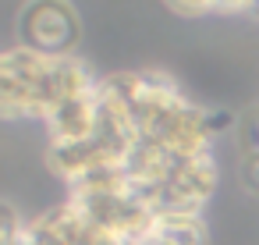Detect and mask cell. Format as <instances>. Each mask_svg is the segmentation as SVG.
Segmentation results:
<instances>
[{
    "instance_id": "obj_4",
    "label": "cell",
    "mask_w": 259,
    "mask_h": 245,
    "mask_svg": "<svg viewBox=\"0 0 259 245\" xmlns=\"http://www.w3.org/2000/svg\"><path fill=\"white\" fill-rule=\"evenodd\" d=\"M43 125H47V135H50V146H64V142L89 139L96 132V125H100V89L64 100L61 107L50 110V117Z\"/></svg>"
},
{
    "instance_id": "obj_7",
    "label": "cell",
    "mask_w": 259,
    "mask_h": 245,
    "mask_svg": "<svg viewBox=\"0 0 259 245\" xmlns=\"http://www.w3.org/2000/svg\"><path fill=\"white\" fill-rule=\"evenodd\" d=\"M248 18H255V22H259V0H252V8H248Z\"/></svg>"
},
{
    "instance_id": "obj_6",
    "label": "cell",
    "mask_w": 259,
    "mask_h": 245,
    "mask_svg": "<svg viewBox=\"0 0 259 245\" xmlns=\"http://www.w3.org/2000/svg\"><path fill=\"white\" fill-rule=\"evenodd\" d=\"M163 4L181 15V18H206V15H217V0H163Z\"/></svg>"
},
{
    "instance_id": "obj_3",
    "label": "cell",
    "mask_w": 259,
    "mask_h": 245,
    "mask_svg": "<svg viewBox=\"0 0 259 245\" xmlns=\"http://www.w3.org/2000/svg\"><path fill=\"white\" fill-rule=\"evenodd\" d=\"M22 47L39 50V54H75L78 43V15L68 0H29L22 8Z\"/></svg>"
},
{
    "instance_id": "obj_5",
    "label": "cell",
    "mask_w": 259,
    "mask_h": 245,
    "mask_svg": "<svg viewBox=\"0 0 259 245\" xmlns=\"http://www.w3.org/2000/svg\"><path fill=\"white\" fill-rule=\"evenodd\" d=\"M25 227H29V220L11 202L0 199V245H18L22 234H25Z\"/></svg>"
},
{
    "instance_id": "obj_2",
    "label": "cell",
    "mask_w": 259,
    "mask_h": 245,
    "mask_svg": "<svg viewBox=\"0 0 259 245\" xmlns=\"http://www.w3.org/2000/svg\"><path fill=\"white\" fill-rule=\"evenodd\" d=\"M217 178H220V171H217L213 153H199V156H178L163 181L146 185V188H132V192L156 217H167V213H202V206L217 192Z\"/></svg>"
},
{
    "instance_id": "obj_1",
    "label": "cell",
    "mask_w": 259,
    "mask_h": 245,
    "mask_svg": "<svg viewBox=\"0 0 259 245\" xmlns=\"http://www.w3.org/2000/svg\"><path fill=\"white\" fill-rule=\"evenodd\" d=\"M96 75L75 54L54 57L29 47L0 50V121H47L54 107L93 93Z\"/></svg>"
}]
</instances>
